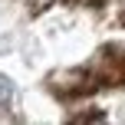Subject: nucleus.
Segmentation results:
<instances>
[{
  "label": "nucleus",
  "instance_id": "f257e3e1",
  "mask_svg": "<svg viewBox=\"0 0 125 125\" xmlns=\"http://www.w3.org/2000/svg\"><path fill=\"white\" fill-rule=\"evenodd\" d=\"M10 95H13V82L7 79V76H0V109L10 105Z\"/></svg>",
  "mask_w": 125,
  "mask_h": 125
}]
</instances>
